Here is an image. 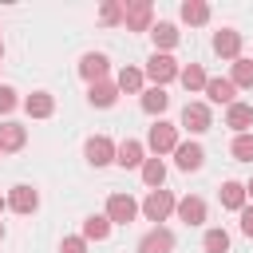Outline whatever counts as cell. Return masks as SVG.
Here are the masks:
<instances>
[{"instance_id":"8fae6325","label":"cell","mask_w":253,"mask_h":253,"mask_svg":"<svg viewBox=\"0 0 253 253\" xmlns=\"http://www.w3.org/2000/svg\"><path fill=\"white\" fill-rule=\"evenodd\" d=\"M40 206V194L32 190V186H12V194H8V210H16V213H32Z\"/></svg>"},{"instance_id":"2e32d148","label":"cell","mask_w":253,"mask_h":253,"mask_svg":"<svg viewBox=\"0 0 253 253\" xmlns=\"http://www.w3.org/2000/svg\"><path fill=\"white\" fill-rule=\"evenodd\" d=\"M24 111H28L32 119H47V115L55 111V99H51L47 91H32V95L24 99Z\"/></svg>"},{"instance_id":"4dcf8cb0","label":"cell","mask_w":253,"mask_h":253,"mask_svg":"<svg viewBox=\"0 0 253 253\" xmlns=\"http://www.w3.org/2000/svg\"><path fill=\"white\" fill-rule=\"evenodd\" d=\"M99 20H103V24H119V20H123V8H119V4H103V8H99Z\"/></svg>"},{"instance_id":"5b68a950","label":"cell","mask_w":253,"mask_h":253,"mask_svg":"<svg viewBox=\"0 0 253 253\" xmlns=\"http://www.w3.org/2000/svg\"><path fill=\"white\" fill-rule=\"evenodd\" d=\"M182 126H186L190 134H206V130L213 126L210 107H206V103H186V107H182Z\"/></svg>"},{"instance_id":"603a6c76","label":"cell","mask_w":253,"mask_h":253,"mask_svg":"<svg viewBox=\"0 0 253 253\" xmlns=\"http://www.w3.org/2000/svg\"><path fill=\"white\" fill-rule=\"evenodd\" d=\"M170 107V95L162 91V87H150V91H142V111L146 115H162Z\"/></svg>"},{"instance_id":"d6986e66","label":"cell","mask_w":253,"mask_h":253,"mask_svg":"<svg viewBox=\"0 0 253 253\" xmlns=\"http://www.w3.org/2000/svg\"><path fill=\"white\" fill-rule=\"evenodd\" d=\"M233 91H237V87H233L229 79H210V83H206L210 103H225V107H233V103H237V99H233Z\"/></svg>"},{"instance_id":"e575fe53","label":"cell","mask_w":253,"mask_h":253,"mask_svg":"<svg viewBox=\"0 0 253 253\" xmlns=\"http://www.w3.org/2000/svg\"><path fill=\"white\" fill-rule=\"evenodd\" d=\"M4 206H8V198H0V213H4Z\"/></svg>"},{"instance_id":"9a60e30c","label":"cell","mask_w":253,"mask_h":253,"mask_svg":"<svg viewBox=\"0 0 253 253\" xmlns=\"http://www.w3.org/2000/svg\"><path fill=\"white\" fill-rule=\"evenodd\" d=\"M87 99H91V107H115V99H119V83H107V79H99V83H91Z\"/></svg>"},{"instance_id":"4fadbf2b","label":"cell","mask_w":253,"mask_h":253,"mask_svg":"<svg viewBox=\"0 0 253 253\" xmlns=\"http://www.w3.org/2000/svg\"><path fill=\"white\" fill-rule=\"evenodd\" d=\"M170 249H174V233L170 229H150L138 241V253H170Z\"/></svg>"},{"instance_id":"f1b7e54d","label":"cell","mask_w":253,"mask_h":253,"mask_svg":"<svg viewBox=\"0 0 253 253\" xmlns=\"http://www.w3.org/2000/svg\"><path fill=\"white\" fill-rule=\"evenodd\" d=\"M229 83H233V87H253V59H233Z\"/></svg>"},{"instance_id":"5bb4252c","label":"cell","mask_w":253,"mask_h":253,"mask_svg":"<svg viewBox=\"0 0 253 253\" xmlns=\"http://www.w3.org/2000/svg\"><path fill=\"white\" fill-rule=\"evenodd\" d=\"M115 162L123 166V170H130V166H142L146 158H142V142H134V138H123L119 142V150H115Z\"/></svg>"},{"instance_id":"d6a6232c","label":"cell","mask_w":253,"mask_h":253,"mask_svg":"<svg viewBox=\"0 0 253 253\" xmlns=\"http://www.w3.org/2000/svg\"><path fill=\"white\" fill-rule=\"evenodd\" d=\"M16 103H20V99H16V91H12V87H0V115H8Z\"/></svg>"},{"instance_id":"30bf717a","label":"cell","mask_w":253,"mask_h":253,"mask_svg":"<svg viewBox=\"0 0 253 253\" xmlns=\"http://www.w3.org/2000/svg\"><path fill=\"white\" fill-rule=\"evenodd\" d=\"M174 162H178V170H202V162H206V150H202L198 142H178V150H174Z\"/></svg>"},{"instance_id":"7c38bea8","label":"cell","mask_w":253,"mask_h":253,"mask_svg":"<svg viewBox=\"0 0 253 253\" xmlns=\"http://www.w3.org/2000/svg\"><path fill=\"white\" fill-rule=\"evenodd\" d=\"M178 217H182L186 225H202V221H206V202L194 198V194L178 198Z\"/></svg>"},{"instance_id":"9c48e42d","label":"cell","mask_w":253,"mask_h":253,"mask_svg":"<svg viewBox=\"0 0 253 253\" xmlns=\"http://www.w3.org/2000/svg\"><path fill=\"white\" fill-rule=\"evenodd\" d=\"M213 51H217L221 59H241V32L221 28V32L213 36Z\"/></svg>"},{"instance_id":"d4e9b609","label":"cell","mask_w":253,"mask_h":253,"mask_svg":"<svg viewBox=\"0 0 253 253\" xmlns=\"http://www.w3.org/2000/svg\"><path fill=\"white\" fill-rule=\"evenodd\" d=\"M182 20L186 24H206L210 20V4L206 0H186L182 4Z\"/></svg>"},{"instance_id":"1f68e13d","label":"cell","mask_w":253,"mask_h":253,"mask_svg":"<svg viewBox=\"0 0 253 253\" xmlns=\"http://www.w3.org/2000/svg\"><path fill=\"white\" fill-rule=\"evenodd\" d=\"M59 253H87V237H63Z\"/></svg>"},{"instance_id":"7402d4cb","label":"cell","mask_w":253,"mask_h":253,"mask_svg":"<svg viewBox=\"0 0 253 253\" xmlns=\"http://www.w3.org/2000/svg\"><path fill=\"white\" fill-rule=\"evenodd\" d=\"M178 79H182V87H186V91H206V83H210V75L202 71V63L182 67V75H178Z\"/></svg>"},{"instance_id":"4316f807","label":"cell","mask_w":253,"mask_h":253,"mask_svg":"<svg viewBox=\"0 0 253 253\" xmlns=\"http://www.w3.org/2000/svg\"><path fill=\"white\" fill-rule=\"evenodd\" d=\"M162 178H166L162 158H146V162H142V182H146V186H154V190H162Z\"/></svg>"},{"instance_id":"484cf974","label":"cell","mask_w":253,"mask_h":253,"mask_svg":"<svg viewBox=\"0 0 253 253\" xmlns=\"http://www.w3.org/2000/svg\"><path fill=\"white\" fill-rule=\"evenodd\" d=\"M150 40H154V47H174V43H178V28L162 20V24L150 28Z\"/></svg>"},{"instance_id":"52a82bcc","label":"cell","mask_w":253,"mask_h":253,"mask_svg":"<svg viewBox=\"0 0 253 253\" xmlns=\"http://www.w3.org/2000/svg\"><path fill=\"white\" fill-rule=\"evenodd\" d=\"M115 142L107 138V134H95V138H87V146H83V154H87V162L91 166H107V162H115Z\"/></svg>"},{"instance_id":"6da1fadb","label":"cell","mask_w":253,"mask_h":253,"mask_svg":"<svg viewBox=\"0 0 253 253\" xmlns=\"http://www.w3.org/2000/svg\"><path fill=\"white\" fill-rule=\"evenodd\" d=\"M174 210H178V198H174L170 190H150V194L142 198V213H146V221H166Z\"/></svg>"},{"instance_id":"cb8c5ba5","label":"cell","mask_w":253,"mask_h":253,"mask_svg":"<svg viewBox=\"0 0 253 253\" xmlns=\"http://www.w3.org/2000/svg\"><path fill=\"white\" fill-rule=\"evenodd\" d=\"M142 75H146V71H138V67H123V71H119V91L142 95Z\"/></svg>"},{"instance_id":"ba28073f","label":"cell","mask_w":253,"mask_h":253,"mask_svg":"<svg viewBox=\"0 0 253 253\" xmlns=\"http://www.w3.org/2000/svg\"><path fill=\"white\" fill-rule=\"evenodd\" d=\"M107 67H111V59H107L103 51H87V55L79 59V75H83L87 83H99V79H107Z\"/></svg>"},{"instance_id":"44dd1931","label":"cell","mask_w":253,"mask_h":253,"mask_svg":"<svg viewBox=\"0 0 253 253\" xmlns=\"http://www.w3.org/2000/svg\"><path fill=\"white\" fill-rule=\"evenodd\" d=\"M245 198H249V194H245L241 182H225V186H221V206H225V210H237V213H241V210H245Z\"/></svg>"},{"instance_id":"8d00e7d4","label":"cell","mask_w":253,"mask_h":253,"mask_svg":"<svg viewBox=\"0 0 253 253\" xmlns=\"http://www.w3.org/2000/svg\"><path fill=\"white\" fill-rule=\"evenodd\" d=\"M0 59H4V40H0Z\"/></svg>"},{"instance_id":"7a4b0ae2","label":"cell","mask_w":253,"mask_h":253,"mask_svg":"<svg viewBox=\"0 0 253 253\" xmlns=\"http://www.w3.org/2000/svg\"><path fill=\"white\" fill-rule=\"evenodd\" d=\"M146 75L154 79V87H166L170 79H178V75H182V67L174 63V55H166V51H154V55L146 59Z\"/></svg>"},{"instance_id":"83f0119b","label":"cell","mask_w":253,"mask_h":253,"mask_svg":"<svg viewBox=\"0 0 253 253\" xmlns=\"http://www.w3.org/2000/svg\"><path fill=\"white\" fill-rule=\"evenodd\" d=\"M202 245H206V253H229V233L225 229H206Z\"/></svg>"},{"instance_id":"277c9868","label":"cell","mask_w":253,"mask_h":253,"mask_svg":"<svg viewBox=\"0 0 253 253\" xmlns=\"http://www.w3.org/2000/svg\"><path fill=\"white\" fill-rule=\"evenodd\" d=\"M138 210H142V206H138L130 194H111V198H107V217H111V225H126V221H134Z\"/></svg>"},{"instance_id":"ac0fdd59","label":"cell","mask_w":253,"mask_h":253,"mask_svg":"<svg viewBox=\"0 0 253 253\" xmlns=\"http://www.w3.org/2000/svg\"><path fill=\"white\" fill-rule=\"evenodd\" d=\"M83 237H87V241H107V237H111V217H107V213H91V217L83 221Z\"/></svg>"},{"instance_id":"3957f363","label":"cell","mask_w":253,"mask_h":253,"mask_svg":"<svg viewBox=\"0 0 253 253\" xmlns=\"http://www.w3.org/2000/svg\"><path fill=\"white\" fill-rule=\"evenodd\" d=\"M146 146L154 150V158H158V154H170V150H178V126L158 119V123L150 126V134H146Z\"/></svg>"},{"instance_id":"836d02e7","label":"cell","mask_w":253,"mask_h":253,"mask_svg":"<svg viewBox=\"0 0 253 253\" xmlns=\"http://www.w3.org/2000/svg\"><path fill=\"white\" fill-rule=\"evenodd\" d=\"M241 233H245V237H253V206H245V210H241Z\"/></svg>"},{"instance_id":"74e56055","label":"cell","mask_w":253,"mask_h":253,"mask_svg":"<svg viewBox=\"0 0 253 253\" xmlns=\"http://www.w3.org/2000/svg\"><path fill=\"white\" fill-rule=\"evenodd\" d=\"M0 241H4V225H0Z\"/></svg>"},{"instance_id":"e0dca14e","label":"cell","mask_w":253,"mask_h":253,"mask_svg":"<svg viewBox=\"0 0 253 253\" xmlns=\"http://www.w3.org/2000/svg\"><path fill=\"white\" fill-rule=\"evenodd\" d=\"M24 142H28V130L20 123H0V154L4 150H20Z\"/></svg>"},{"instance_id":"f546056e","label":"cell","mask_w":253,"mask_h":253,"mask_svg":"<svg viewBox=\"0 0 253 253\" xmlns=\"http://www.w3.org/2000/svg\"><path fill=\"white\" fill-rule=\"evenodd\" d=\"M233 158H237V162H253V134H249V130L233 138Z\"/></svg>"},{"instance_id":"ffe728a7","label":"cell","mask_w":253,"mask_h":253,"mask_svg":"<svg viewBox=\"0 0 253 253\" xmlns=\"http://www.w3.org/2000/svg\"><path fill=\"white\" fill-rule=\"evenodd\" d=\"M249 123H253V107H249V103H233V107L225 111V126H233L237 134H245Z\"/></svg>"},{"instance_id":"8992f818","label":"cell","mask_w":253,"mask_h":253,"mask_svg":"<svg viewBox=\"0 0 253 253\" xmlns=\"http://www.w3.org/2000/svg\"><path fill=\"white\" fill-rule=\"evenodd\" d=\"M150 16H154L150 0H134V4L123 8V24H126V32H150Z\"/></svg>"},{"instance_id":"d590c367","label":"cell","mask_w":253,"mask_h":253,"mask_svg":"<svg viewBox=\"0 0 253 253\" xmlns=\"http://www.w3.org/2000/svg\"><path fill=\"white\" fill-rule=\"evenodd\" d=\"M245 194H249V198H253V182H249V186H245Z\"/></svg>"}]
</instances>
